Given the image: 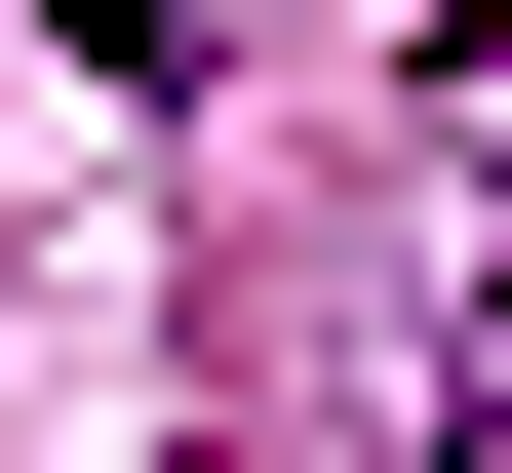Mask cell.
Returning <instances> with one entry per match:
<instances>
[{
	"label": "cell",
	"instance_id": "6da1fadb",
	"mask_svg": "<svg viewBox=\"0 0 512 473\" xmlns=\"http://www.w3.org/2000/svg\"><path fill=\"white\" fill-rule=\"evenodd\" d=\"M355 434L512 473V0L394 40V119H355Z\"/></svg>",
	"mask_w": 512,
	"mask_h": 473
}]
</instances>
